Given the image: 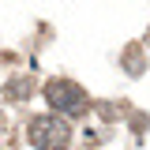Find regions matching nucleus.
<instances>
[{"instance_id": "f03ea898", "label": "nucleus", "mask_w": 150, "mask_h": 150, "mask_svg": "<svg viewBox=\"0 0 150 150\" xmlns=\"http://www.w3.org/2000/svg\"><path fill=\"white\" fill-rule=\"evenodd\" d=\"M45 101H49L53 112H60V116H83V112L90 109L86 90H83L79 83H71V79H49V83H45Z\"/></svg>"}, {"instance_id": "7ed1b4c3", "label": "nucleus", "mask_w": 150, "mask_h": 150, "mask_svg": "<svg viewBox=\"0 0 150 150\" xmlns=\"http://www.w3.org/2000/svg\"><path fill=\"white\" fill-rule=\"evenodd\" d=\"M8 90H11V98H26V90H30V83H26V79H19V83H11Z\"/></svg>"}, {"instance_id": "f257e3e1", "label": "nucleus", "mask_w": 150, "mask_h": 150, "mask_svg": "<svg viewBox=\"0 0 150 150\" xmlns=\"http://www.w3.org/2000/svg\"><path fill=\"white\" fill-rule=\"evenodd\" d=\"M26 135H30V143L38 150H68V143H71V124L60 112H41V116L30 120Z\"/></svg>"}]
</instances>
